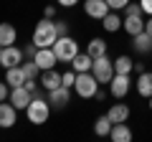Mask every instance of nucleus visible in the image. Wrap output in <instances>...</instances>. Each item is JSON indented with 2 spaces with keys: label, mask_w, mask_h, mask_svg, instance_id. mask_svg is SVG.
Here are the masks:
<instances>
[{
  "label": "nucleus",
  "mask_w": 152,
  "mask_h": 142,
  "mask_svg": "<svg viewBox=\"0 0 152 142\" xmlns=\"http://www.w3.org/2000/svg\"><path fill=\"white\" fill-rule=\"evenodd\" d=\"M56 38H58V33H56V23L51 20V18H41V20L36 23V28H33V43L38 46V48H51V46L56 43Z\"/></svg>",
  "instance_id": "obj_1"
},
{
  "label": "nucleus",
  "mask_w": 152,
  "mask_h": 142,
  "mask_svg": "<svg viewBox=\"0 0 152 142\" xmlns=\"http://www.w3.org/2000/svg\"><path fill=\"white\" fill-rule=\"evenodd\" d=\"M51 109H53V107L48 104L46 97H33V102L26 107V119L31 122V124H46L48 117H51Z\"/></svg>",
  "instance_id": "obj_2"
},
{
  "label": "nucleus",
  "mask_w": 152,
  "mask_h": 142,
  "mask_svg": "<svg viewBox=\"0 0 152 142\" xmlns=\"http://www.w3.org/2000/svg\"><path fill=\"white\" fill-rule=\"evenodd\" d=\"M51 48H53L58 64H71V61H74V56L81 51V48H79V41H76L74 36H58V38H56V43L51 46Z\"/></svg>",
  "instance_id": "obj_3"
},
{
  "label": "nucleus",
  "mask_w": 152,
  "mask_h": 142,
  "mask_svg": "<svg viewBox=\"0 0 152 142\" xmlns=\"http://www.w3.org/2000/svg\"><path fill=\"white\" fill-rule=\"evenodd\" d=\"M99 86L102 84L96 81V76H94L91 71H81V74H76V84H74V91L79 99H94L99 91Z\"/></svg>",
  "instance_id": "obj_4"
},
{
  "label": "nucleus",
  "mask_w": 152,
  "mask_h": 142,
  "mask_svg": "<svg viewBox=\"0 0 152 142\" xmlns=\"http://www.w3.org/2000/svg\"><path fill=\"white\" fill-rule=\"evenodd\" d=\"M91 74L96 76V81L102 86H109V81L114 79V59H109V53L96 56L94 59V66H91Z\"/></svg>",
  "instance_id": "obj_5"
},
{
  "label": "nucleus",
  "mask_w": 152,
  "mask_h": 142,
  "mask_svg": "<svg viewBox=\"0 0 152 142\" xmlns=\"http://www.w3.org/2000/svg\"><path fill=\"white\" fill-rule=\"evenodd\" d=\"M134 81H132V74H114V79L109 81V94L114 99H124L132 91Z\"/></svg>",
  "instance_id": "obj_6"
},
{
  "label": "nucleus",
  "mask_w": 152,
  "mask_h": 142,
  "mask_svg": "<svg viewBox=\"0 0 152 142\" xmlns=\"http://www.w3.org/2000/svg\"><path fill=\"white\" fill-rule=\"evenodd\" d=\"M48 94V104L53 107V109H66L71 104V89L69 86H58V89H51V91H46Z\"/></svg>",
  "instance_id": "obj_7"
},
{
  "label": "nucleus",
  "mask_w": 152,
  "mask_h": 142,
  "mask_svg": "<svg viewBox=\"0 0 152 142\" xmlns=\"http://www.w3.org/2000/svg\"><path fill=\"white\" fill-rule=\"evenodd\" d=\"M8 102H10L18 112H26V107L33 102V94L28 91L26 86H13V89H10V97H8Z\"/></svg>",
  "instance_id": "obj_8"
},
{
  "label": "nucleus",
  "mask_w": 152,
  "mask_h": 142,
  "mask_svg": "<svg viewBox=\"0 0 152 142\" xmlns=\"http://www.w3.org/2000/svg\"><path fill=\"white\" fill-rule=\"evenodd\" d=\"M23 48H18L15 43L13 46H5L3 48V53H0V66L3 69H10V66H18V64H23Z\"/></svg>",
  "instance_id": "obj_9"
},
{
  "label": "nucleus",
  "mask_w": 152,
  "mask_h": 142,
  "mask_svg": "<svg viewBox=\"0 0 152 142\" xmlns=\"http://www.w3.org/2000/svg\"><path fill=\"white\" fill-rule=\"evenodd\" d=\"M109 10H112V8H109L107 0H86V3H84V13H86L89 18H94V20H102Z\"/></svg>",
  "instance_id": "obj_10"
},
{
  "label": "nucleus",
  "mask_w": 152,
  "mask_h": 142,
  "mask_svg": "<svg viewBox=\"0 0 152 142\" xmlns=\"http://www.w3.org/2000/svg\"><path fill=\"white\" fill-rule=\"evenodd\" d=\"M129 114H132L129 104H124L122 99H117V104H112V107L107 109V117L114 122V124H119V122H127V119H129Z\"/></svg>",
  "instance_id": "obj_11"
},
{
  "label": "nucleus",
  "mask_w": 152,
  "mask_h": 142,
  "mask_svg": "<svg viewBox=\"0 0 152 142\" xmlns=\"http://www.w3.org/2000/svg\"><path fill=\"white\" fill-rule=\"evenodd\" d=\"M15 122H18V109L10 102H0V127L10 130V127H15Z\"/></svg>",
  "instance_id": "obj_12"
},
{
  "label": "nucleus",
  "mask_w": 152,
  "mask_h": 142,
  "mask_svg": "<svg viewBox=\"0 0 152 142\" xmlns=\"http://www.w3.org/2000/svg\"><path fill=\"white\" fill-rule=\"evenodd\" d=\"M33 61H36V64H38V69H41V71L56 69V64H58V59H56L53 48H38V53L33 56Z\"/></svg>",
  "instance_id": "obj_13"
},
{
  "label": "nucleus",
  "mask_w": 152,
  "mask_h": 142,
  "mask_svg": "<svg viewBox=\"0 0 152 142\" xmlns=\"http://www.w3.org/2000/svg\"><path fill=\"white\" fill-rule=\"evenodd\" d=\"M134 89H137V94H140L142 99H150L152 97V71H142V74H137Z\"/></svg>",
  "instance_id": "obj_14"
},
{
  "label": "nucleus",
  "mask_w": 152,
  "mask_h": 142,
  "mask_svg": "<svg viewBox=\"0 0 152 142\" xmlns=\"http://www.w3.org/2000/svg\"><path fill=\"white\" fill-rule=\"evenodd\" d=\"M122 31L127 36H137V33L145 31V15H124V23H122Z\"/></svg>",
  "instance_id": "obj_15"
},
{
  "label": "nucleus",
  "mask_w": 152,
  "mask_h": 142,
  "mask_svg": "<svg viewBox=\"0 0 152 142\" xmlns=\"http://www.w3.org/2000/svg\"><path fill=\"white\" fill-rule=\"evenodd\" d=\"M122 23H124V18L119 15V10H109L107 15L102 18V28L107 33H117V31H122Z\"/></svg>",
  "instance_id": "obj_16"
},
{
  "label": "nucleus",
  "mask_w": 152,
  "mask_h": 142,
  "mask_svg": "<svg viewBox=\"0 0 152 142\" xmlns=\"http://www.w3.org/2000/svg\"><path fill=\"white\" fill-rule=\"evenodd\" d=\"M41 86L46 89V91H51V89H58V86H64L61 84V74L56 69H48V71H41Z\"/></svg>",
  "instance_id": "obj_17"
},
{
  "label": "nucleus",
  "mask_w": 152,
  "mask_h": 142,
  "mask_svg": "<svg viewBox=\"0 0 152 142\" xmlns=\"http://www.w3.org/2000/svg\"><path fill=\"white\" fill-rule=\"evenodd\" d=\"M132 48H134L137 53H152V36L147 31L132 36Z\"/></svg>",
  "instance_id": "obj_18"
},
{
  "label": "nucleus",
  "mask_w": 152,
  "mask_h": 142,
  "mask_svg": "<svg viewBox=\"0 0 152 142\" xmlns=\"http://www.w3.org/2000/svg\"><path fill=\"white\" fill-rule=\"evenodd\" d=\"M132 130H129V124L127 122H119V124H114L112 127V132H109V140L112 142H132Z\"/></svg>",
  "instance_id": "obj_19"
},
{
  "label": "nucleus",
  "mask_w": 152,
  "mask_h": 142,
  "mask_svg": "<svg viewBox=\"0 0 152 142\" xmlns=\"http://www.w3.org/2000/svg\"><path fill=\"white\" fill-rule=\"evenodd\" d=\"M94 66V59L86 53V51H79V53L74 56V61H71V69L76 71V74H81V71H91Z\"/></svg>",
  "instance_id": "obj_20"
},
{
  "label": "nucleus",
  "mask_w": 152,
  "mask_h": 142,
  "mask_svg": "<svg viewBox=\"0 0 152 142\" xmlns=\"http://www.w3.org/2000/svg\"><path fill=\"white\" fill-rule=\"evenodd\" d=\"M5 81L10 84V89H13V86H23V84H26V71H23L20 64L5 69Z\"/></svg>",
  "instance_id": "obj_21"
},
{
  "label": "nucleus",
  "mask_w": 152,
  "mask_h": 142,
  "mask_svg": "<svg viewBox=\"0 0 152 142\" xmlns=\"http://www.w3.org/2000/svg\"><path fill=\"white\" fill-rule=\"evenodd\" d=\"M18 41V31L13 23H0V46H13Z\"/></svg>",
  "instance_id": "obj_22"
},
{
  "label": "nucleus",
  "mask_w": 152,
  "mask_h": 142,
  "mask_svg": "<svg viewBox=\"0 0 152 142\" xmlns=\"http://www.w3.org/2000/svg\"><path fill=\"white\" fill-rule=\"evenodd\" d=\"M132 71H134V61L127 53H122V56L114 59V74H132Z\"/></svg>",
  "instance_id": "obj_23"
},
{
  "label": "nucleus",
  "mask_w": 152,
  "mask_h": 142,
  "mask_svg": "<svg viewBox=\"0 0 152 142\" xmlns=\"http://www.w3.org/2000/svg\"><path fill=\"white\" fill-rule=\"evenodd\" d=\"M86 53L91 56V59H96V56H104V53H107V41L99 38V36H96V38H91V41L86 43Z\"/></svg>",
  "instance_id": "obj_24"
},
{
  "label": "nucleus",
  "mask_w": 152,
  "mask_h": 142,
  "mask_svg": "<svg viewBox=\"0 0 152 142\" xmlns=\"http://www.w3.org/2000/svg\"><path fill=\"white\" fill-rule=\"evenodd\" d=\"M112 127H114V122L109 119L107 114H102V117H99L96 122H94V135H96V137H109Z\"/></svg>",
  "instance_id": "obj_25"
},
{
  "label": "nucleus",
  "mask_w": 152,
  "mask_h": 142,
  "mask_svg": "<svg viewBox=\"0 0 152 142\" xmlns=\"http://www.w3.org/2000/svg\"><path fill=\"white\" fill-rule=\"evenodd\" d=\"M23 71H26V79H38L41 76V69H38V64L33 59H26V64H20Z\"/></svg>",
  "instance_id": "obj_26"
},
{
  "label": "nucleus",
  "mask_w": 152,
  "mask_h": 142,
  "mask_svg": "<svg viewBox=\"0 0 152 142\" xmlns=\"http://www.w3.org/2000/svg\"><path fill=\"white\" fill-rule=\"evenodd\" d=\"M61 84L69 86V89H74V84H76V71H74V69L64 71V74H61Z\"/></svg>",
  "instance_id": "obj_27"
},
{
  "label": "nucleus",
  "mask_w": 152,
  "mask_h": 142,
  "mask_svg": "<svg viewBox=\"0 0 152 142\" xmlns=\"http://www.w3.org/2000/svg\"><path fill=\"white\" fill-rule=\"evenodd\" d=\"M124 15H145V13H142V5H140V3H127Z\"/></svg>",
  "instance_id": "obj_28"
},
{
  "label": "nucleus",
  "mask_w": 152,
  "mask_h": 142,
  "mask_svg": "<svg viewBox=\"0 0 152 142\" xmlns=\"http://www.w3.org/2000/svg\"><path fill=\"white\" fill-rule=\"evenodd\" d=\"M8 97H10V84L3 79L0 81V102H8Z\"/></svg>",
  "instance_id": "obj_29"
},
{
  "label": "nucleus",
  "mask_w": 152,
  "mask_h": 142,
  "mask_svg": "<svg viewBox=\"0 0 152 142\" xmlns=\"http://www.w3.org/2000/svg\"><path fill=\"white\" fill-rule=\"evenodd\" d=\"M53 23H56V33H58V36H69V23L66 20H56L53 18Z\"/></svg>",
  "instance_id": "obj_30"
},
{
  "label": "nucleus",
  "mask_w": 152,
  "mask_h": 142,
  "mask_svg": "<svg viewBox=\"0 0 152 142\" xmlns=\"http://www.w3.org/2000/svg\"><path fill=\"white\" fill-rule=\"evenodd\" d=\"M107 3H109V8H112V10H124L127 3H132V0H107Z\"/></svg>",
  "instance_id": "obj_31"
},
{
  "label": "nucleus",
  "mask_w": 152,
  "mask_h": 142,
  "mask_svg": "<svg viewBox=\"0 0 152 142\" xmlns=\"http://www.w3.org/2000/svg\"><path fill=\"white\" fill-rule=\"evenodd\" d=\"M23 53H26V59H33V56L38 53V46H36V43H33V41H31V43L26 46V51H23Z\"/></svg>",
  "instance_id": "obj_32"
},
{
  "label": "nucleus",
  "mask_w": 152,
  "mask_h": 142,
  "mask_svg": "<svg viewBox=\"0 0 152 142\" xmlns=\"http://www.w3.org/2000/svg\"><path fill=\"white\" fill-rule=\"evenodd\" d=\"M140 5H142L145 15H152V0H140Z\"/></svg>",
  "instance_id": "obj_33"
},
{
  "label": "nucleus",
  "mask_w": 152,
  "mask_h": 142,
  "mask_svg": "<svg viewBox=\"0 0 152 142\" xmlns=\"http://www.w3.org/2000/svg\"><path fill=\"white\" fill-rule=\"evenodd\" d=\"M43 18H51V20H53L56 18V5H46L43 8Z\"/></svg>",
  "instance_id": "obj_34"
},
{
  "label": "nucleus",
  "mask_w": 152,
  "mask_h": 142,
  "mask_svg": "<svg viewBox=\"0 0 152 142\" xmlns=\"http://www.w3.org/2000/svg\"><path fill=\"white\" fill-rule=\"evenodd\" d=\"M56 3H58L61 8H74V5H79L81 0H56Z\"/></svg>",
  "instance_id": "obj_35"
},
{
  "label": "nucleus",
  "mask_w": 152,
  "mask_h": 142,
  "mask_svg": "<svg viewBox=\"0 0 152 142\" xmlns=\"http://www.w3.org/2000/svg\"><path fill=\"white\" fill-rule=\"evenodd\" d=\"M145 31L152 36V15H147V20H145Z\"/></svg>",
  "instance_id": "obj_36"
},
{
  "label": "nucleus",
  "mask_w": 152,
  "mask_h": 142,
  "mask_svg": "<svg viewBox=\"0 0 152 142\" xmlns=\"http://www.w3.org/2000/svg\"><path fill=\"white\" fill-rule=\"evenodd\" d=\"M134 71H137V74H142V71H145V64H137V61H134Z\"/></svg>",
  "instance_id": "obj_37"
},
{
  "label": "nucleus",
  "mask_w": 152,
  "mask_h": 142,
  "mask_svg": "<svg viewBox=\"0 0 152 142\" xmlns=\"http://www.w3.org/2000/svg\"><path fill=\"white\" fill-rule=\"evenodd\" d=\"M147 107H150V112H152V97H150V99H147Z\"/></svg>",
  "instance_id": "obj_38"
},
{
  "label": "nucleus",
  "mask_w": 152,
  "mask_h": 142,
  "mask_svg": "<svg viewBox=\"0 0 152 142\" xmlns=\"http://www.w3.org/2000/svg\"><path fill=\"white\" fill-rule=\"evenodd\" d=\"M3 48H5V46H0V53H3Z\"/></svg>",
  "instance_id": "obj_39"
}]
</instances>
